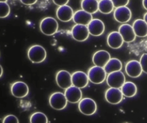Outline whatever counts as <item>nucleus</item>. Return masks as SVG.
Masks as SVG:
<instances>
[{
  "label": "nucleus",
  "mask_w": 147,
  "mask_h": 123,
  "mask_svg": "<svg viewBox=\"0 0 147 123\" xmlns=\"http://www.w3.org/2000/svg\"><path fill=\"white\" fill-rule=\"evenodd\" d=\"M28 57L32 63H41L47 57V51L40 45L32 46L28 51Z\"/></svg>",
  "instance_id": "obj_1"
},
{
  "label": "nucleus",
  "mask_w": 147,
  "mask_h": 123,
  "mask_svg": "<svg viewBox=\"0 0 147 123\" xmlns=\"http://www.w3.org/2000/svg\"><path fill=\"white\" fill-rule=\"evenodd\" d=\"M40 30L44 35L51 36L57 33L58 30V23L57 20L51 17L43 19L40 24Z\"/></svg>",
  "instance_id": "obj_2"
},
{
  "label": "nucleus",
  "mask_w": 147,
  "mask_h": 123,
  "mask_svg": "<svg viewBox=\"0 0 147 123\" xmlns=\"http://www.w3.org/2000/svg\"><path fill=\"white\" fill-rule=\"evenodd\" d=\"M107 74L104 68L93 66L88 71V77L89 81L95 84H100L107 79Z\"/></svg>",
  "instance_id": "obj_3"
},
{
  "label": "nucleus",
  "mask_w": 147,
  "mask_h": 123,
  "mask_svg": "<svg viewBox=\"0 0 147 123\" xmlns=\"http://www.w3.org/2000/svg\"><path fill=\"white\" fill-rule=\"evenodd\" d=\"M79 111L84 115H93L97 111V104L92 98H85L82 99L78 104Z\"/></svg>",
  "instance_id": "obj_4"
},
{
  "label": "nucleus",
  "mask_w": 147,
  "mask_h": 123,
  "mask_svg": "<svg viewBox=\"0 0 147 123\" xmlns=\"http://www.w3.org/2000/svg\"><path fill=\"white\" fill-rule=\"evenodd\" d=\"M107 84L111 88L120 89L126 82V78L122 71H116L108 74L107 78Z\"/></svg>",
  "instance_id": "obj_5"
},
{
  "label": "nucleus",
  "mask_w": 147,
  "mask_h": 123,
  "mask_svg": "<svg viewBox=\"0 0 147 123\" xmlns=\"http://www.w3.org/2000/svg\"><path fill=\"white\" fill-rule=\"evenodd\" d=\"M68 100L64 94L61 92H55L49 98V104L53 109L62 110L67 106Z\"/></svg>",
  "instance_id": "obj_6"
},
{
  "label": "nucleus",
  "mask_w": 147,
  "mask_h": 123,
  "mask_svg": "<svg viewBox=\"0 0 147 123\" xmlns=\"http://www.w3.org/2000/svg\"><path fill=\"white\" fill-rule=\"evenodd\" d=\"M55 80L57 84L60 88L66 90L73 85L72 83V75L68 71L61 70L56 74Z\"/></svg>",
  "instance_id": "obj_7"
},
{
  "label": "nucleus",
  "mask_w": 147,
  "mask_h": 123,
  "mask_svg": "<svg viewBox=\"0 0 147 123\" xmlns=\"http://www.w3.org/2000/svg\"><path fill=\"white\" fill-rule=\"evenodd\" d=\"M72 37L78 42H84L89 36V31L87 26L76 24L71 30Z\"/></svg>",
  "instance_id": "obj_8"
},
{
  "label": "nucleus",
  "mask_w": 147,
  "mask_h": 123,
  "mask_svg": "<svg viewBox=\"0 0 147 123\" xmlns=\"http://www.w3.org/2000/svg\"><path fill=\"white\" fill-rule=\"evenodd\" d=\"M11 93L13 96L18 98H24L28 94L29 88L28 85L24 82H16L11 85Z\"/></svg>",
  "instance_id": "obj_9"
},
{
  "label": "nucleus",
  "mask_w": 147,
  "mask_h": 123,
  "mask_svg": "<svg viewBox=\"0 0 147 123\" xmlns=\"http://www.w3.org/2000/svg\"><path fill=\"white\" fill-rule=\"evenodd\" d=\"M105 99L109 103L112 105H117L120 103L123 99L122 91L119 89L110 87L105 92Z\"/></svg>",
  "instance_id": "obj_10"
},
{
  "label": "nucleus",
  "mask_w": 147,
  "mask_h": 123,
  "mask_svg": "<svg viewBox=\"0 0 147 123\" xmlns=\"http://www.w3.org/2000/svg\"><path fill=\"white\" fill-rule=\"evenodd\" d=\"M125 71L128 76L133 78H138L141 76L143 71L140 62L137 60L128 62L125 66Z\"/></svg>",
  "instance_id": "obj_11"
},
{
  "label": "nucleus",
  "mask_w": 147,
  "mask_h": 123,
  "mask_svg": "<svg viewBox=\"0 0 147 123\" xmlns=\"http://www.w3.org/2000/svg\"><path fill=\"white\" fill-rule=\"evenodd\" d=\"M88 75L81 71H76L72 74V83L73 86L83 89L86 87L88 84Z\"/></svg>",
  "instance_id": "obj_12"
},
{
  "label": "nucleus",
  "mask_w": 147,
  "mask_h": 123,
  "mask_svg": "<svg viewBox=\"0 0 147 123\" xmlns=\"http://www.w3.org/2000/svg\"><path fill=\"white\" fill-rule=\"evenodd\" d=\"M113 16L117 22L119 23L126 24L131 20L132 14L129 8H128L127 6H124V7L115 8Z\"/></svg>",
  "instance_id": "obj_13"
},
{
  "label": "nucleus",
  "mask_w": 147,
  "mask_h": 123,
  "mask_svg": "<svg viewBox=\"0 0 147 123\" xmlns=\"http://www.w3.org/2000/svg\"><path fill=\"white\" fill-rule=\"evenodd\" d=\"M64 95L68 102L71 103H77V102H80L82 100V92L80 88L72 85L69 88L65 90Z\"/></svg>",
  "instance_id": "obj_14"
},
{
  "label": "nucleus",
  "mask_w": 147,
  "mask_h": 123,
  "mask_svg": "<svg viewBox=\"0 0 147 123\" xmlns=\"http://www.w3.org/2000/svg\"><path fill=\"white\" fill-rule=\"evenodd\" d=\"M111 59V55L104 50H100L95 52L93 55V62L95 66L104 68Z\"/></svg>",
  "instance_id": "obj_15"
},
{
  "label": "nucleus",
  "mask_w": 147,
  "mask_h": 123,
  "mask_svg": "<svg viewBox=\"0 0 147 123\" xmlns=\"http://www.w3.org/2000/svg\"><path fill=\"white\" fill-rule=\"evenodd\" d=\"M118 32L122 35L124 42H132L136 40V33L133 30V26L128 24H124L119 27Z\"/></svg>",
  "instance_id": "obj_16"
},
{
  "label": "nucleus",
  "mask_w": 147,
  "mask_h": 123,
  "mask_svg": "<svg viewBox=\"0 0 147 123\" xmlns=\"http://www.w3.org/2000/svg\"><path fill=\"white\" fill-rule=\"evenodd\" d=\"M74 12L73 8L68 5L60 6L56 11L57 18L61 22H67L73 20L74 16Z\"/></svg>",
  "instance_id": "obj_17"
},
{
  "label": "nucleus",
  "mask_w": 147,
  "mask_h": 123,
  "mask_svg": "<svg viewBox=\"0 0 147 123\" xmlns=\"http://www.w3.org/2000/svg\"><path fill=\"white\" fill-rule=\"evenodd\" d=\"M87 26H88L89 33L93 36L102 35L105 30L104 22L99 19H93V20Z\"/></svg>",
  "instance_id": "obj_18"
},
{
  "label": "nucleus",
  "mask_w": 147,
  "mask_h": 123,
  "mask_svg": "<svg viewBox=\"0 0 147 123\" xmlns=\"http://www.w3.org/2000/svg\"><path fill=\"white\" fill-rule=\"evenodd\" d=\"M73 20L76 24L88 26L93 20V16L91 14L82 9L77 11L74 13Z\"/></svg>",
  "instance_id": "obj_19"
},
{
  "label": "nucleus",
  "mask_w": 147,
  "mask_h": 123,
  "mask_svg": "<svg viewBox=\"0 0 147 123\" xmlns=\"http://www.w3.org/2000/svg\"><path fill=\"white\" fill-rule=\"evenodd\" d=\"M123 43L124 40L118 31H113L108 35L107 44L112 49H119L123 45Z\"/></svg>",
  "instance_id": "obj_20"
},
{
  "label": "nucleus",
  "mask_w": 147,
  "mask_h": 123,
  "mask_svg": "<svg viewBox=\"0 0 147 123\" xmlns=\"http://www.w3.org/2000/svg\"><path fill=\"white\" fill-rule=\"evenodd\" d=\"M132 26L136 36L140 37L147 36V24L144 20L138 19L133 22Z\"/></svg>",
  "instance_id": "obj_21"
},
{
  "label": "nucleus",
  "mask_w": 147,
  "mask_h": 123,
  "mask_svg": "<svg viewBox=\"0 0 147 123\" xmlns=\"http://www.w3.org/2000/svg\"><path fill=\"white\" fill-rule=\"evenodd\" d=\"M81 6L83 11L93 14L99 11V1L97 0H83L82 1Z\"/></svg>",
  "instance_id": "obj_22"
},
{
  "label": "nucleus",
  "mask_w": 147,
  "mask_h": 123,
  "mask_svg": "<svg viewBox=\"0 0 147 123\" xmlns=\"http://www.w3.org/2000/svg\"><path fill=\"white\" fill-rule=\"evenodd\" d=\"M104 70L107 74L121 71L122 69V62L117 58H111L110 60L107 63V65L104 66Z\"/></svg>",
  "instance_id": "obj_23"
},
{
  "label": "nucleus",
  "mask_w": 147,
  "mask_h": 123,
  "mask_svg": "<svg viewBox=\"0 0 147 123\" xmlns=\"http://www.w3.org/2000/svg\"><path fill=\"white\" fill-rule=\"evenodd\" d=\"M121 91L124 96L126 98H132L136 95L138 88L136 84L132 82H126L121 88Z\"/></svg>",
  "instance_id": "obj_24"
},
{
  "label": "nucleus",
  "mask_w": 147,
  "mask_h": 123,
  "mask_svg": "<svg viewBox=\"0 0 147 123\" xmlns=\"http://www.w3.org/2000/svg\"><path fill=\"white\" fill-rule=\"evenodd\" d=\"M114 6L112 0L99 1V11L103 14H109L113 11Z\"/></svg>",
  "instance_id": "obj_25"
},
{
  "label": "nucleus",
  "mask_w": 147,
  "mask_h": 123,
  "mask_svg": "<svg viewBox=\"0 0 147 123\" xmlns=\"http://www.w3.org/2000/svg\"><path fill=\"white\" fill-rule=\"evenodd\" d=\"M30 123H48L47 116L42 112L33 113L30 117Z\"/></svg>",
  "instance_id": "obj_26"
},
{
  "label": "nucleus",
  "mask_w": 147,
  "mask_h": 123,
  "mask_svg": "<svg viewBox=\"0 0 147 123\" xmlns=\"http://www.w3.org/2000/svg\"><path fill=\"white\" fill-rule=\"evenodd\" d=\"M11 13L9 5L5 1H0V18L1 19L6 18Z\"/></svg>",
  "instance_id": "obj_27"
},
{
  "label": "nucleus",
  "mask_w": 147,
  "mask_h": 123,
  "mask_svg": "<svg viewBox=\"0 0 147 123\" xmlns=\"http://www.w3.org/2000/svg\"><path fill=\"white\" fill-rule=\"evenodd\" d=\"M140 63L141 64L142 71L147 73V53H144L140 57Z\"/></svg>",
  "instance_id": "obj_28"
},
{
  "label": "nucleus",
  "mask_w": 147,
  "mask_h": 123,
  "mask_svg": "<svg viewBox=\"0 0 147 123\" xmlns=\"http://www.w3.org/2000/svg\"><path fill=\"white\" fill-rule=\"evenodd\" d=\"M2 123H19V120L14 115H8L3 120Z\"/></svg>",
  "instance_id": "obj_29"
},
{
  "label": "nucleus",
  "mask_w": 147,
  "mask_h": 123,
  "mask_svg": "<svg viewBox=\"0 0 147 123\" xmlns=\"http://www.w3.org/2000/svg\"><path fill=\"white\" fill-rule=\"evenodd\" d=\"M129 2V0H113V4L114 7L116 8L126 6Z\"/></svg>",
  "instance_id": "obj_30"
},
{
  "label": "nucleus",
  "mask_w": 147,
  "mask_h": 123,
  "mask_svg": "<svg viewBox=\"0 0 147 123\" xmlns=\"http://www.w3.org/2000/svg\"><path fill=\"white\" fill-rule=\"evenodd\" d=\"M68 1H69L68 0H54L53 2L55 4L57 5V6H59L60 7V6L67 5V3Z\"/></svg>",
  "instance_id": "obj_31"
},
{
  "label": "nucleus",
  "mask_w": 147,
  "mask_h": 123,
  "mask_svg": "<svg viewBox=\"0 0 147 123\" xmlns=\"http://www.w3.org/2000/svg\"><path fill=\"white\" fill-rule=\"evenodd\" d=\"M21 2L22 4L25 5H32L35 4L37 2V0H28V1H26V0H22Z\"/></svg>",
  "instance_id": "obj_32"
},
{
  "label": "nucleus",
  "mask_w": 147,
  "mask_h": 123,
  "mask_svg": "<svg viewBox=\"0 0 147 123\" xmlns=\"http://www.w3.org/2000/svg\"><path fill=\"white\" fill-rule=\"evenodd\" d=\"M142 4H143L144 8L146 10H147V0H143Z\"/></svg>",
  "instance_id": "obj_33"
},
{
  "label": "nucleus",
  "mask_w": 147,
  "mask_h": 123,
  "mask_svg": "<svg viewBox=\"0 0 147 123\" xmlns=\"http://www.w3.org/2000/svg\"><path fill=\"white\" fill-rule=\"evenodd\" d=\"M144 20L145 22L147 24V13H145L144 15Z\"/></svg>",
  "instance_id": "obj_34"
},
{
  "label": "nucleus",
  "mask_w": 147,
  "mask_h": 123,
  "mask_svg": "<svg viewBox=\"0 0 147 123\" xmlns=\"http://www.w3.org/2000/svg\"><path fill=\"white\" fill-rule=\"evenodd\" d=\"M0 69H1V74H0V76L1 77V76H2L3 74V69H2V66H0Z\"/></svg>",
  "instance_id": "obj_35"
},
{
  "label": "nucleus",
  "mask_w": 147,
  "mask_h": 123,
  "mask_svg": "<svg viewBox=\"0 0 147 123\" xmlns=\"http://www.w3.org/2000/svg\"><path fill=\"white\" fill-rule=\"evenodd\" d=\"M126 123H128V122H126Z\"/></svg>",
  "instance_id": "obj_36"
}]
</instances>
